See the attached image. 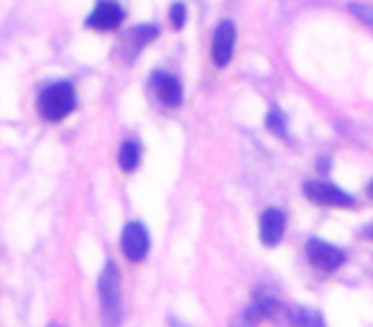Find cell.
Here are the masks:
<instances>
[{
    "label": "cell",
    "mask_w": 373,
    "mask_h": 327,
    "mask_svg": "<svg viewBox=\"0 0 373 327\" xmlns=\"http://www.w3.org/2000/svg\"><path fill=\"white\" fill-rule=\"evenodd\" d=\"M100 314H103V327H118L123 320V297H120V274L118 266L108 261L103 266L100 282Z\"/></svg>",
    "instance_id": "1"
},
{
    "label": "cell",
    "mask_w": 373,
    "mask_h": 327,
    "mask_svg": "<svg viewBox=\"0 0 373 327\" xmlns=\"http://www.w3.org/2000/svg\"><path fill=\"white\" fill-rule=\"evenodd\" d=\"M75 105H77V97L69 82H54V85H49V87L38 95V112H41V118L49 120V123L64 120L69 112L75 110Z\"/></svg>",
    "instance_id": "2"
},
{
    "label": "cell",
    "mask_w": 373,
    "mask_h": 327,
    "mask_svg": "<svg viewBox=\"0 0 373 327\" xmlns=\"http://www.w3.org/2000/svg\"><path fill=\"white\" fill-rule=\"evenodd\" d=\"M307 259H309V263H312L317 271H335L337 266H343L345 261V253L340 251V248H335V245L325 243V240H317L312 238L309 243H307Z\"/></svg>",
    "instance_id": "3"
},
{
    "label": "cell",
    "mask_w": 373,
    "mask_h": 327,
    "mask_svg": "<svg viewBox=\"0 0 373 327\" xmlns=\"http://www.w3.org/2000/svg\"><path fill=\"white\" fill-rule=\"evenodd\" d=\"M305 194L317 205H330V208H353V194L337 189L335 184H328V182H307L305 184Z\"/></svg>",
    "instance_id": "4"
},
{
    "label": "cell",
    "mask_w": 373,
    "mask_h": 327,
    "mask_svg": "<svg viewBox=\"0 0 373 327\" xmlns=\"http://www.w3.org/2000/svg\"><path fill=\"white\" fill-rule=\"evenodd\" d=\"M120 248L126 253L128 261H143L149 256V233L143 228V223L133 220V223L126 225V231H123V238H120Z\"/></svg>",
    "instance_id": "5"
},
{
    "label": "cell",
    "mask_w": 373,
    "mask_h": 327,
    "mask_svg": "<svg viewBox=\"0 0 373 327\" xmlns=\"http://www.w3.org/2000/svg\"><path fill=\"white\" fill-rule=\"evenodd\" d=\"M233 46H235V26H233V21L225 18L215 29V36H212V61H215V67H225L233 59Z\"/></svg>",
    "instance_id": "6"
},
{
    "label": "cell",
    "mask_w": 373,
    "mask_h": 327,
    "mask_svg": "<svg viewBox=\"0 0 373 327\" xmlns=\"http://www.w3.org/2000/svg\"><path fill=\"white\" fill-rule=\"evenodd\" d=\"M123 21V8L115 0H100L87 18V26L95 31H112Z\"/></svg>",
    "instance_id": "7"
},
{
    "label": "cell",
    "mask_w": 373,
    "mask_h": 327,
    "mask_svg": "<svg viewBox=\"0 0 373 327\" xmlns=\"http://www.w3.org/2000/svg\"><path fill=\"white\" fill-rule=\"evenodd\" d=\"M151 80H154V87H156V95L161 103L169 105V108H177L182 103V85L177 77L166 75V72H156Z\"/></svg>",
    "instance_id": "8"
},
{
    "label": "cell",
    "mask_w": 373,
    "mask_h": 327,
    "mask_svg": "<svg viewBox=\"0 0 373 327\" xmlns=\"http://www.w3.org/2000/svg\"><path fill=\"white\" fill-rule=\"evenodd\" d=\"M254 302L258 305V310H261V314L266 320L277 322V325H291V310L284 307L281 302H277L274 297H269V294H256Z\"/></svg>",
    "instance_id": "9"
},
{
    "label": "cell",
    "mask_w": 373,
    "mask_h": 327,
    "mask_svg": "<svg viewBox=\"0 0 373 327\" xmlns=\"http://www.w3.org/2000/svg\"><path fill=\"white\" fill-rule=\"evenodd\" d=\"M284 225H286V220H284V215L279 212V210H266L261 215V240L266 245H277L279 240H281L284 235Z\"/></svg>",
    "instance_id": "10"
},
{
    "label": "cell",
    "mask_w": 373,
    "mask_h": 327,
    "mask_svg": "<svg viewBox=\"0 0 373 327\" xmlns=\"http://www.w3.org/2000/svg\"><path fill=\"white\" fill-rule=\"evenodd\" d=\"M138 159H141V149H138V143L136 141H126L120 146V154H118V166L123 171H133L138 166Z\"/></svg>",
    "instance_id": "11"
},
{
    "label": "cell",
    "mask_w": 373,
    "mask_h": 327,
    "mask_svg": "<svg viewBox=\"0 0 373 327\" xmlns=\"http://www.w3.org/2000/svg\"><path fill=\"white\" fill-rule=\"evenodd\" d=\"M291 325L297 327H325L322 317L314 310L309 307H297V310H291Z\"/></svg>",
    "instance_id": "12"
},
{
    "label": "cell",
    "mask_w": 373,
    "mask_h": 327,
    "mask_svg": "<svg viewBox=\"0 0 373 327\" xmlns=\"http://www.w3.org/2000/svg\"><path fill=\"white\" fill-rule=\"evenodd\" d=\"M258 320H263V314H261V310H258V305L251 302L246 310H240V312L235 314V320L231 322V327H256Z\"/></svg>",
    "instance_id": "13"
},
{
    "label": "cell",
    "mask_w": 373,
    "mask_h": 327,
    "mask_svg": "<svg viewBox=\"0 0 373 327\" xmlns=\"http://www.w3.org/2000/svg\"><path fill=\"white\" fill-rule=\"evenodd\" d=\"M159 36V29L156 26H136L133 31H131V38H136V49H141V46H146L149 41H154V38Z\"/></svg>",
    "instance_id": "14"
},
{
    "label": "cell",
    "mask_w": 373,
    "mask_h": 327,
    "mask_svg": "<svg viewBox=\"0 0 373 327\" xmlns=\"http://www.w3.org/2000/svg\"><path fill=\"white\" fill-rule=\"evenodd\" d=\"M348 10H351L356 18H358L363 26H368V29L373 31V8L371 6H360V3H351L348 6Z\"/></svg>",
    "instance_id": "15"
},
{
    "label": "cell",
    "mask_w": 373,
    "mask_h": 327,
    "mask_svg": "<svg viewBox=\"0 0 373 327\" xmlns=\"http://www.w3.org/2000/svg\"><path fill=\"white\" fill-rule=\"evenodd\" d=\"M266 128H269L274 136H279V138L286 136V123H284V118L279 112H269V115H266Z\"/></svg>",
    "instance_id": "16"
},
{
    "label": "cell",
    "mask_w": 373,
    "mask_h": 327,
    "mask_svg": "<svg viewBox=\"0 0 373 327\" xmlns=\"http://www.w3.org/2000/svg\"><path fill=\"white\" fill-rule=\"evenodd\" d=\"M169 18H172L174 29H184V23H186V8H184V3H174Z\"/></svg>",
    "instance_id": "17"
},
{
    "label": "cell",
    "mask_w": 373,
    "mask_h": 327,
    "mask_svg": "<svg viewBox=\"0 0 373 327\" xmlns=\"http://www.w3.org/2000/svg\"><path fill=\"white\" fill-rule=\"evenodd\" d=\"M366 238L373 240V225H368V228H366Z\"/></svg>",
    "instance_id": "18"
},
{
    "label": "cell",
    "mask_w": 373,
    "mask_h": 327,
    "mask_svg": "<svg viewBox=\"0 0 373 327\" xmlns=\"http://www.w3.org/2000/svg\"><path fill=\"white\" fill-rule=\"evenodd\" d=\"M172 327H189V325H184V322H177V320H172Z\"/></svg>",
    "instance_id": "19"
},
{
    "label": "cell",
    "mask_w": 373,
    "mask_h": 327,
    "mask_svg": "<svg viewBox=\"0 0 373 327\" xmlns=\"http://www.w3.org/2000/svg\"><path fill=\"white\" fill-rule=\"evenodd\" d=\"M368 197H371V200H373V182H371V184H368Z\"/></svg>",
    "instance_id": "20"
},
{
    "label": "cell",
    "mask_w": 373,
    "mask_h": 327,
    "mask_svg": "<svg viewBox=\"0 0 373 327\" xmlns=\"http://www.w3.org/2000/svg\"><path fill=\"white\" fill-rule=\"evenodd\" d=\"M52 327H59V325H52Z\"/></svg>",
    "instance_id": "21"
}]
</instances>
